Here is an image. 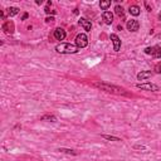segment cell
<instances>
[{
    "label": "cell",
    "instance_id": "cell-1",
    "mask_svg": "<svg viewBox=\"0 0 161 161\" xmlns=\"http://www.w3.org/2000/svg\"><path fill=\"white\" fill-rule=\"evenodd\" d=\"M94 87L99 88L101 91H105V92H108V93H115V94H123L126 96L127 92L125 91L123 88H120L117 86H112V85H108V83H103V82H96L93 85Z\"/></svg>",
    "mask_w": 161,
    "mask_h": 161
},
{
    "label": "cell",
    "instance_id": "cell-2",
    "mask_svg": "<svg viewBox=\"0 0 161 161\" xmlns=\"http://www.w3.org/2000/svg\"><path fill=\"white\" fill-rule=\"evenodd\" d=\"M56 50L61 54H74L78 53L79 48L76 44H70V43H61L56 47Z\"/></svg>",
    "mask_w": 161,
    "mask_h": 161
},
{
    "label": "cell",
    "instance_id": "cell-3",
    "mask_svg": "<svg viewBox=\"0 0 161 161\" xmlns=\"http://www.w3.org/2000/svg\"><path fill=\"white\" fill-rule=\"evenodd\" d=\"M76 45L78 47V48H86L88 45V37L85 34V33H81L76 37Z\"/></svg>",
    "mask_w": 161,
    "mask_h": 161
},
{
    "label": "cell",
    "instance_id": "cell-4",
    "mask_svg": "<svg viewBox=\"0 0 161 161\" xmlns=\"http://www.w3.org/2000/svg\"><path fill=\"white\" fill-rule=\"evenodd\" d=\"M137 88H140V89H145V91H151V92H157L160 91V88L159 86L156 85H154V83H139V85H136Z\"/></svg>",
    "mask_w": 161,
    "mask_h": 161
},
{
    "label": "cell",
    "instance_id": "cell-5",
    "mask_svg": "<svg viewBox=\"0 0 161 161\" xmlns=\"http://www.w3.org/2000/svg\"><path fill=\"white\" fill-rule=\"evenodd\" d=\"M146 54H151L154 58H161V48L160 47H147L145 48Z\"/></svg>",
    "mask_w": 161,
    "mask_h": 161
},
{
    "label": "cell",
    "instance_id": "cell-6",
    "mask_svg": "<svg viewBox=\"0 0 161 161\" xmlns=\"http://www.w3.org/2000/svg\"><path fill=\"white\" fill-rule=\"evenodd\" d=\"M110 39L112 40V43H113V50L118 52V50H120V48H121V39L118 38L116 34H111Z\"/></svg>",
    "mask_w": 161,
    "mask_h": 161
},
{
    "label": "cell",
    "instance_id": "cell-7",
    "mask_svg": "<svg viewBox=\"0 0 161 161\" xmlns=\"http://www.w3.org/2000/svg\"><path fill=\"white\" fill-rule=\"evenodd\" d=\"M126 28L128 29L130 32H137V30H139V28H140V24H139V22H137V20L131 19V20H127Z\"/></svg>",
    "mask_w": 161,
    "mask_h": 161
},
{
    "label": "cell",
    "instance_id": "cell-8",
    "mask_svg": "<svg viewBox=\"0 0 161 161\" xmlns=\"http://www.w3.org/2000/svg\"><path fill=\"white\" fill-rule=\"evenodd\" d=\"M65 35H67V33H65V30L62 28H57L54 30V33H53V37H54L57 40H64Z\"/></svg>",
    "mask_w": 161,
    "mask_h": 161
},
{
    "label": "cell",
    "instance_id": "cell-9",
    "mask_svg": "<svg viewBox=\"0 0 161 161\" xmlns=\"http://www.w3.org/2000/svg\"><path fill=\"white\" fill-rule=\"evenodd\" d=\"M78 24L85 29L86 32H91V29H92V24H91V22L85 19V18H81V19L78 20Z\"/></svg>",
    "mask_w": 161,
    "mask_h": 161
},
{
    "label": "cell",
    "instance_id": "cell-10",
    "mask_svg": "<svg viewBox=\"0 0 161 161\" xmlns=\"http://www.w3.org/2000/svg\"><path fill=\"white\" fill-rule=\"evenodd\" d=\"M102 19H103V22L106 23L107 25H110V24H112V22H113V14L111 13V11H103Z\"/></svg>",
    "mask_w": 161,
    "mask_h": 161
},
{
    "label": "cell",
    "instance_id": "cell-11",
    "mask_svg": "<svg viewBox=\"0 0 161 161\" xmlns=\"http://www.w3.org/2000/svg\"><path fill=\"white\" fill-rule=\"evenodd\" d=\"M3 30H4L5 33H8V34L13 33V32H14V24H13V22H10V20L5 22L4 24H3Z\"/></svg>",
    "mask_w": 161,
    "mask_h": 161
},
{
    "label": "cell",
    "instance_id": "cell-12",
    "mask_svg": "<svg viewBox=\"0 0 161 161\" xmlns=\"http://www.w3.org/2000/svg\"><path fill=\"white\" fill-rule=\"evenodd\" d=\"M152 72L151 70H144V72H140L139 74H137V79L139 81H145V79H148L152 77Z\"/></svg>",
    "mask_w": 161,
    "mask_h": 161
},
{
    "label": "cell",
    "instance_id": "cell-13",
    "mask_svg": "<svg viewBox=\"0 0 161 161\" xmlns=\"http://www.w3.org/2000/svg\"><path fill=\"white\" fill-rule=\"evenodd\" d=\"M128 13H130L131 15H134V16H137V15H140L141 9H140V7H137V5H130Z\"/></svg>",
    "mask_w": 161,
    "mask_h": 161
},
{
    "label": "cell",
    "instance_id": "cell-14",
    "mask_svg": "<svg viewBox=\"0 0 161 161\" xmlns=\"http://www.w3.org/2000/svg\"><path fill=\"white\" fill-rule=\"evenodd\" d=\"M7 13H8V16L11 18V16H15L18 13H19V9L15 8V7H11L9 9H7Z\"/></svg>",
    "mask_w": 161,
    "mask_h": 161
},
{
    "label": "cell",
    "instance_id": "cell-15",
    "mask_svg": "<svg viewBox=\"0 0 161 161\" xmlns=\"http://www.w3.org/2000/svg\"><path fill=\"white\" fill-rule=\"evenodd\" d=\"M40 120L42 121H50V122H56L57 121V117L56 116H53V115H45V116H43V117H40Z\"/></svg>",
    "mask_w": 161,
    "mask_h": 161
},
{
    "label": "cell",
    "instance_id": "cell-16",
    "mask_svg": "<svg viewBox=\"0 0 161 161\" xmlns=\"http://www.w3.org/2000/svg\"><path fill=\"white\" fill-rule=\"evenodd\" d=\"M99 7L102 10H107L111 7V0H106V1H101L99 3Z\"/></svg>",
    "mask_w": 161,
    "mask_h": 161
},
{
    "label": "cell",
    "instance_id": "cell-17",
    "mask_svg": "<svg viewBox=\"0 0 161 161\" xmlns=\"http://www.w3.org/2000/svg\"><path fill=\"white\" fill-rule=\"evenodd\" d=\"M115 13L118 15V16H123L125 15V11H123V8L122 7H120V5H116L115 7Z\"/></svg>",
    "mask_w": 161,
    "mask_h": 161
},
{
    "label": "cell",
    "instance_id": "cell-18",
    "mask_svg": "<svg viewBox=\"0 0 161 161\" xmlns=\"http://www.w3.org/2000/svg\"><path fill=\"white\" fill-rule=\"evenodd\" d=\"M103 139L106 140H110V141H121L120 137H116V136H110V135H102Z\"/></svg>",
    "mask_w": 161,
    "mask_h": 161
},
{
    "label": "cell",
    "instance_id": "cell-19",
    "mask_svg": "<svg viewBox=\"0 0 161 161\" xmlns=\"http://www.w3.org/2000/svg\"><path fill=\"white\" fill-rule=\"evenodd\" d=\"M154 70H155V73H157V74H161V63H157L156 65H155Z\"/></svg>",
    "mask_w": 161,
    "mask_h": 161
},
{
    "label": "cell",
    "instance_id": "cell-20",
    "mask_svg": "<svg viewBox=\"0 0 161 161\" xmlns=\"http://www.w3.org/2000/svg\"><path fill=\"white\" fill-rule=\"evenodd\" d=\"M58 151H61V152H65V154H72V155H77V152H74L73 150H67V148H59Z\"/></svg>",
    "mask_w": 161,
    "mask_h": 161
},
{
    "label": "cell",
    "instance_id": "cell-21",
    "mask_svg": "<svg viewBox=\"0 0 161 161\" xmlns=\"http://www.w3.org/2000/svg\"><path fill=\"white\" fill-rule=\"evenodd\" d=\"M44 11H45V13H47V14H53V15H54V14H56V10H50V9L48 8V7H45Z\"/></svg>",
    "mask_w": 161,
    "mask_h": 161
},
{
    "label": "cell",
    "instance_id": "cell-22",
    "mask_svg": "<svg viewBox=\"0 0 161 161\" xmlns=\"http://www.w3.org/2000/svg\"><path fill=\"white\" fill-rule=\"evenodd\" d=\"M45 22H47V23H52V22H54V18H53V16H50V18H47Z\"/></svg>",
    "mask_w": 161,
    "mask_h": 161
},
{
    "label": "cell",
    "instance_id": "cell-23",
    "mask_svg": "<svg viewBox=\"0 0 161 161\" xmlns=\"http://www.w3.org/2000/svg\"><path fill=\"white\" fill-rule=\"evenodd\" d=\"M28 16H29V14H28V13H25L24 15H23V18H22V20H25V19H27V18H28Z\"/></svg>",
    "mask_w": 161,
    "mask_h": 161
}]
</instances>
